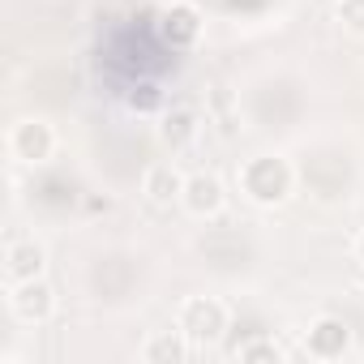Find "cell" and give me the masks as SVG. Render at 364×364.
<instances>
[{"instance_id": "obj_1", "label": "cell", "mask_w": 364, "mask_h": 364, "mask_svg": "<svg viewBox=\"0 0 364 364\" xmlns=\"http://www.w3.org/2000/svg\"><path fill=\"white\" fill-rule=\"evenodd\" d=\"M240 193L253 206H283L291 193V167L279 154H253L240 167Z\"/></svg>"}, {"instance_id": "obj_2", "label": "cell", "mask_w": 364, "mask_h": 364, "mask_svg": "<svg viewBox=\"0 0 364 364\" xmlns=\"http://www.w3.org/2000/svg\"><path fill=\"white\" fill-rule=\"evenodd\" d=\"M180 330H185V338L193 347H210L228 334V304L215 300V296H189L185 304H180Z\"/></svg>"}, {"instance_id": "obj_3", "label": "cell", "mask_w": 364, "mask_h": 364, "mask_svg": "<svg viewBox=\"0 0 364 364\" xmlns=\"http://www.w3.org/2000/svg\"><path fill=\"white\" fill-rule=\"evenodd\" d=\"M9 313L22 321V326H43L52 313H56V291L52 283L39 274V279H26V283H9Z\"/></svg>"}, {"instance_id": "obj_4", "label": "cell", "mask_w": 364, "mask_h": 364, "mask_svg": "<svg viewBox=\"0 0 364 364\" xmlns=\"http://www.w3.org/2000/svg\"><path fill=\"white\" fill-rule=\"evenodd\" d=\"M52 150H56V133H52V124L39 120V116L18 120V124L9 129V154H14L18 163H48Z\"/></svg>"}, {"instance_id": "obj_5", "label": "cell", "mask_w": 364, "mask_h": 364, "mask_svg": "<svg viewBox=\"0 0 364 364\" xmlns=\"http://www.w3.org/2000/svg\"><path fill=\"white\" fill-rule=\"evenodd\" d=\"M180 206H185L193 219H215V215H223V206H228L223 180L210 176V171H193V176L185 180V198H180Z\"/></svg>"}, {"instance_id": "obj_6", "label": "cell", "mask_w": 364, "mask_h": 364, "mask_svg": "<svg viewBox=\"0 0 364 364\" xmlns=\"http://www.w3.org/2000/svg\"><path fill=\"white\" fill-rule=\"evenodd\" d=\"M159 35L171 48H193L202 39V9L189 5V0H171L163 9V18H159Z\"/></svg>"}, {"instance_id": "obj_7", "label": "cell", "mask_w": 364, "mask_h": 364, "mask_svg": "<svg viewBox=\"0 0 364 364\" xmlns=\"http://www.w3.org/2000/svg\"><path fill=\"white\" fill-rule=\"evenodd\" d=\"M304 347H309V355H317V360H343V355L351 351V326H347L343 317H317V321L309 326Z\"/></svg>"}, {"instance_id": "obj_8", "label": "cell", "mask_w": 364, "mask_h": 364, "mask_svg": "<svg viewBox=\"0 0 364 364\" xmlns=\"http://www.w3.org/2000/svg\"><path fill=\"white\" fill-rule=\"evenodd\" d=\"M185 180H189V176H180L171 163H154V167H146V176H141V193H146L150 206L171 210V206H180V198H185Z\"/></svg>"}, {"instance_id": "obj_9", "label": "cell", "mask_w": 364, "mask_h": 364, "mask_svg": "<svg viewBox=\"0 0 364 364\" xmlns=\"http://www.w3.org/2000/svg\"><path fill=\"white\" fill-rule=\"evenodd\" d=\"M198 129H202V116H198L193 107H171V112H163V120H159V141H163L167 150H189V146L198 141Z\"/></svg>"}, {"instance_id": "obj_10", "label": "cell", "mask_w": 364, "mask_h": 364, "mask_svg": "<svg viewBox=\"0 0 364 364\" xmlns=\"http://www.w3.org/2000/svg\"><path fill=\"white\" fill-rule=\"evenodd\" d=\"M43 266H48V253H43V245H35V240H14V245L5 249V279H9V283L39 279Z\"/></svg>"}, {"instance_id": "obj_11", "label": "cell", "mask_w": 364, "mask_h": 364, "mask_svg": "<svg viewBox=\"0 0 364 364\" xmlns=\"http://www.w3.org/2000/svg\"><path fill=\"white\" fill-rule=\"evenodd\" d=\"M189 351H193V343L185 338V330L176 326V330H159V334H150L146 347H141V360H146V364H185Z\"/></svg>"}, {"instance_id": "obj_12", "label": "cell", "mask_w": 364, "mask_h": 364, "mask_svg": "<svg viewBox=\"0 0 364 364\" xmlns=\"http://www.w3.org/2000/svg\"><path fill=\"white\" fill-rule=\"evenodd\" d=\"M236 360H245V364H279L283 360V347L274 338H249V343L236 347Z\"/></svg>"}, {"instance_id": "obj_13", "label": "cell", "mask_w": 364, "mask_h": 364, "mask_svg": "<svg viewBox=\"0 0 364 364\" xmlns=\"http://www.w3.org/2000/svg\"><path fill=\"white\" fill-rule=\"evenodd\" d=\"M334 14H338V22L347 31L364 35V0H334Z\"/></svg>"}, {"instance_id": "obj_14", "label": "cell", "mask_w": 364, "mask_h": 364, "mask_svg": "<svg viewBox=\"0 0 364 364\" xmlns=\"http://www.w3.org/2000/svg\"><path fill=\"white\" fill-rule=\"evenodd\" d=\"M129 107H137V112H154V107H159V90H154V86H137V90L129 95Z\"/></svg>"}, {"instance_id": "obj_15", "label": "cell", "mask_w": 364, "mask_h": 364, "mask_svg": "<svg viewBox=\"0 0 364 364\" xmlns=\"http://www.w3.org/2000/svg\"><path fill=\"white\" fill-rule=\"evenodd\" d=\"M355 257H360V266H364V232L355 236Z\"/></svg>"}]
</instances>
